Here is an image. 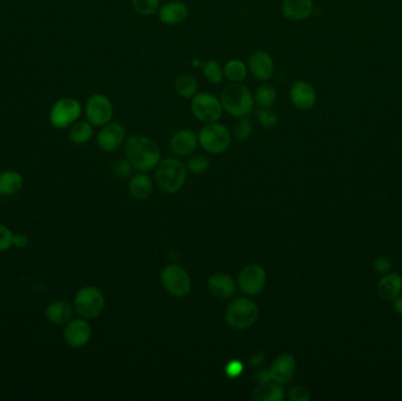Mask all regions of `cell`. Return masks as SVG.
<instances>
[{"instance_id":"obj_2","label":"cell","mask_w":402,"mask_h":401,"mask_svg":"<svg viewBox=\"0 0 402 401\" xmlns=\"http://www.w3.org/2000/svg\"><path fill=\"white\" fill-rule=\"evenodd\" d=\"M220 102L223 104V111L232 117L246 118L253 112L255 102L252 91L242 82H230L225 86Z\"/></svg>"},{"instance_id":"obj_36","label":"cell","mask_w":402,"mask_h":401,"mask_svg":"<svg viewBox=\"0 0 402 401\" xmlns=\"http://www.w3.org/2000/svg\"><path fill=\"white\" fill-rule=\"evenodd\" d=\"M392 267H393V264H392L391 259L385 257V256H379V257L375 258L374 261H373V269L380 276L392 272Z\"/></svg>"},{"instance_id":"obj_40","label":"cell","mask_w":402,"mask_h":401,"mask_svg":"<svg viewBox=\"0 0 402 401\" xmlns=\"http://www.w3.org/2000/svg\"><path fill=\"white\" fill-rule=\"evenodd\" d=\"M255 378L258 379V384H266V382H270L272 380L270 371L267 370L260 371Z\"/></svg>"},{"instance_id":"obj_37","label":"cell","mask_w":402,"mask_h":401,"mask_svg":"<svg viewBox=\"0 0 402 401\" xmlns=\"http://www.w3.org/2000/svg\"><path fill=\"white\" fill-rule=\"evenodd\" d=\"M289 399L293 401H309L311 399V392L304 387L297 386L289 391Z\"/></svg>"},{"instance_id":"obj_20","label":"cell","mask_w":402,"mask_h":401,"mask_svg":"<svg viewBox=\"0 0 402 401\" xmlns=\"http://www.w3.org/2000/svg\"><path fill=\"white\" fill-rule=\"evenodd\" d=\"M376 292L381 299L393 301L399 294L402 293L401 276L395 272L383 274L376 285Z\"/></svg>"},{"instance_id":"obj_4","label":"cell","mask_w":402,"mask_h":401,"mask_svg":"<svg viewBox=\"0 0 402 401\" xmlns=\"http://www.w3.org/2000/svg\"><path fill=\"white\" fill-rule=\"evenodd\" d=\"M259 317V308L253 300L240 296L230 301L226 310V323L233 330H246Z\"/></svg>"},{"instance_id":"obj_26","label":"cell","mask_w":402,"mask_h":401,"mask_svg":"<svg viewBox=\"0 0 402 401\" xmlns=\"http://www.w3.org/2000/svg\"><path fill=\"white\" fill-rule=\"evenodd\" d=\"M174 89L178 96L184 99H192L198 93V80L190 73L180 74L174 82Z\"/></svg>"},{"instance_id":"obj_39","label":"cell","mask_w":402,"mask_h":401,"mask_svg":"<svg viewBox=\"0 0 402 401\" xmlns=\"http://www.w3.org/2000/svg\"><path fill=\"white\" fill-rule=\"evenodd\" d=\"M28 244H30V239H28L26 234H15V238H13V246H15V247L20 249H25V247H28Z\"/></svg>"},{"instance_id":"obj_1","label":"cell","mask_w":402,"mask_h":401,"mask_svg":"<svg viewBox=\"0 0 402 401\" xmlns=\"http://www.w3.org/2000/svg\"><path fill=\"white\" fill-rule=\"evenodd\" d=\"M125 154L133 168L147 172L161 159V148L156 141L143 134H133L125 143Z\"/></svg>"},{"instance_id":"obj_38","label":"cell","mask_w":402,"mask_h":401,"mask_svg":"<svg viewBox=\"0 0 402 401\" xmlns=\"http://www.w3.org/2000/svg\"><path fill=\"white\" fill-rule=\"evenodd\" d=\"M242 371H244V366L241 362L239 360H232L227 364L226 374L230 378H237L242 373Z\"/></svg>"},{"instance_id":"obj_30","label":"cell","mask_w":402,"mask_h":401,"mask_svg":"<svg viewBox=\"0 0 402 401\" xmlns=\"http://www.w3.org/2000/svg\"><path fill=\"white\" fill-rule=\"evenodd\" d=\"M201 70H203L205 78L213 85H218L225 78L223 67L220 65V62H217L214 59L203 62Z\"/></svg>"},{"instance_id":"obj_18","label":"cell","mask_w":402,"mask_h":401,"mask_svg":"<svg viewBox=\"0 0 402 401\" xmlns=\"http://www.w3.org/2000/svg\"><path fill=\"white\" fill-rule=\"evenodd\" d=\"M313 0H282V13L286 19L302 21L312 15Z\"/></svg>"},{"instance_id":"obj_6","label":"cell","mask_w":402,"mask_h":401,"mask_svg":"<svg viewBox=\"0 0 402 401\" xmlns=\"http://www.w3.org/2000/svg\"><path fill=\"white\" fill-rule=\"evenodd\" d=\"M199 144L206 152L211 154H221L226 152L232 143V133L226 125L219 121L205 124L198 134Z\"/></svg>"},{"instance_id":"obj_32","label":"cell","mask_w":402,"mask_h":401,"mask_svg":"<svg viewBox=\"0 0 402 401\" xmlns=\"http://www.w3.org/2000/svg\"><path fill=\"white\" fill-rule=\"evenodd\" d=\"M253 123L246 118H240L233 127V136L238 141H246L253 136Z\"/></svg>"},{"instance_id":"obj_15","label":"cell","mask_w":402,"mask_h":401,"mask_svg":"<svg viewBox=\"0 0 402 401\" xmlns=\"http://www.w3.org/2000/svg\"><path fill=\"white\" fill-rule=\"evenodd\" d=\"M156 16L161 20V23L166 26H176L188 19L190 16V8L184 1L173 0L161 5Z\"/></svg>"},{"instance_id":"obj_7","label":"cell","mask_w":402,"mask_h":401,"mask_svg":"<svg viewBox=\"0 0 402 401\" xmlns=\"http://www.w3.org/2000/svg\"><path fill=\"white\" fill-rule=\"evenodd\" d=\"M73 308L75 313L84 319H94L104 311L105 298L99 288L85 286L75 294Z\"/></svg>"},{"instance_id":"obj_21","label":"cell","mask_w":402,"mask_h":401,"mask_svg":"<svg viewBox=\"0 0 402 401\" xmlns=\"http://www.w3.org/2000/svg\"><path fill=\"white\" fill-rule=\"evenodd\" d=\"M75 308L65 300H55L48 304L45 311V317L50 323L55 325H66L73 317Z\"/></svg>"},{"instance_id":"obj_29","label":"cell","mask_w":402,"mask_h":401,"mask_svg":"<svg viewBox=\"0 0 402 401\" xmlns=\"http://www.w3.org/2000/svg\"><path fill=\"white\" fill-rule=\"evenodd\" d=\"M248 67L239 59H230L223 66V75L230 82H242L246 79Z\"/></svg>"},{"instance_id":"obj_8","label":"cell","mask_w":402,"mask_h":401,"mask_svg":"<svg viewBox=\"0 0 402 401\" xmlns=\"http://www.w3.org/2000/svg\"><path fill=\"white\" fill-rule=\"evenodd\" d=\"M192 114L203 124H211L223 117V104L220 98L210 92H199L191 99Z\"/></svg>"},{"instance_id":"obj_42","label":"cell","mask_w":402,"mask_h":401,"mask_svg":"<svg viewBox=\"0 0 402 401\" xmlns=\"http://www.w3.org/2000/svg\"><path fill=\"white\" fill-rule=\"evenodd\" d=\"M191 66L193 67V69H200V67L203 66V62H201V59L198 58V57L192 59Z\"/></svg>"},{"instance_id":"obj_24","label":"cell","mask_w":402,"mask_h":401,"mask_svg":"<svg viewBox=\"0 0 402 401\" xmlns=\"http://www.w3.org/2000/svg\"><path fill=\"white\" fill-rule=\"evenodd\" d=\"M93 127L87 121H75L68 130V138L73 144H87L93 138Z\"/></svg>"},{"instance_id":"obj_16","label":"cell","mask_w":402,"mask_h":401,"mask_svg":"<svg viewBox=\"0 0 402 401\" xmlns=\"http://www.w3.org/2000/svg\"><path fill=\"white\" fill-rule=\"evenodd\" d=\"M289 98L292 104L299 109H309L316 105V90L311 84L302 80L294 82L293 85L291 86Z\"/></svg>"},{"instance_id":"obj_14","label":"cell","mask_w":402,"mask_h":401,"mask_svg":"<svg viewBox=\"0 0 402 401\" xmlns=\"http://www.w3.org/2000/svg\"><path fill=\"white\" fill-rule=\"evenodd\" d=\"M247 67L254 79H257L259 82L270 80L273 77L274 71H275V64H274L272 55L264 50L254 51L250 55Z\"/></svg>"},{"instance_id":"obj_41","label":"cell","mask_w":402,"mask_h":401,"mask_svg":"<svg viewBox=\"0 0 402 401\" xmlns=\"http://www.w3.org/2000/svg\"><path fill=\"white\" fill-rule=\"evenodd\" d=\"M392 308H393V311L398 314H401L402 316V293L399 294L396 298H395L393 301H392Z\"/></svg>"},{"instance_id":"obj_22","label":"cell","mask_w":402,"mask_h":401,"mask_svg":"<svg viewBox=\"0 0 402 401\" xmlns=\"http://www.w3.org/2000/svg\"><path fill=\"white\" fill-rule=\"evenodd\" d=\"M208 288L219 299H228L235 293V283L225 273H215L208 280Z\"/></svg>"},{"instance_id":"obj_10","label":"cell","mask_w":402,"mask_h":401,"mask_svg":"<svg viewBox=\"0 0 402 401\" xmlns=\"http://www.w3.org/2000/svg\"><path fill=\"white\" fill-rule=\"evenodd\" d=\"M165 289L176 298L188 296L191 291V280L188 273L178 265H170L161 273Z\"/></svg>"},{"instance_id":"obj_35","label":"cell","mask_w":402,"mask_h":401,"mask_svg":"<svg viewBox=\"0 0 402 401\" xmlns=\"http://www.w3.org/2000/svg\"><path fill=\"white\" fill-rule=\"evenodd\" d=\"M15 233L8 226L0 224V252H5L13 247Z\"/></svg>"},{"instance_id":"obj_23","label":"cell","mask_w":402,"mask_h":401,"mask_svg":"<svg viewBox=\"0 0 402 401\" xmlns=\"http://www.w3.org/2000/svg\"><path fill=\"white\" fill-rule=\"evenodd\" d=\"M24 178L19 172L8 170L0 173V195H15L23 188Z\"/></svg>"},{"instance_id":"obj_17","label":"cell","mask_w":402,"mask_h":401,"mask_svg":"<svg viewBox=\"0 0 402 401\" xmlns=\"http://www.w3.org/2000/svg\"><path fill=\"white\" fill-rule=\"evenodd\" d=\"M297 370V362L293 355H282L275 359L271 367L270 373L273 382L277 384H286L293 378Z\"/></svg>"},{"instance_id":"obj_11","label":"cell","mask_w":402,"mask_h":401,"mask_svg":"<svg viewBox=\"0 0 402 401\" xmlns=\"http://www.w3.org/2000/svg\"><path fill=\"white\" fill-rule=\"evenodd\" d=\"M125 138V126L118 121H109L99 131L97 144L105 152H114L124 144Z\"/></svg>"},{"instance_id":"obj_28","label":"cell","mask_w":402,"mask_h":401,"mask_svg":"<svg viewBox=\"0 0 402 401\" xmlns=\"http://www.w3.org/2000/svg\"><path fill=\"white\" fill-rule=\"evenodd\" d=\"M253 398L259 401H282L284 399V391L280 386L271 382L258 384L254 389Z\"/></svg>"},{"instance_id":"obj_33","label":"cell","mask_w":402,"mask_h":401,"mask_svg":"<svg viewBox=\"0 0 402 401\" xmlns=\"http://www.w3.org/2000/svg\"><path fill=\"white\" fill-rule=\"evenodd\" d=\"M259 124L265 129H273L279 123L277 114L272 107L271 109H260L258 114Z\"/></svg>"},{"instance_id":"obj_12","label":"cell","mask_w":402,"mask_h":401,"mask_svg":"<svg viewBox=\"0 0 402 401\" xmlns=\"http://www.w3.org/2000/svg\"><path fill=\"white\" fill-rule=\"evenodd\" d=\"M239 287L248 296L262 292L266 285V273L262 266L248 265L242 269L238 278Z\"/></svg>"},{"instance_id":"obj_27","label":"cell","mask_w":402,"mask_h":401,"mask_svg":"<svg viewBox=\"0 0 402 401\" xmlns=\"http://www.w3.org/2000/svg\"><path fill=\"white\" fill-rule=\"evenodd\" d=\"M152 180L149 175H138L133 178L129 184V192L133 198L137 200H145L152 195Z\"/></svg>"},{"instance_id":"obj_3","label":"cell","mask_w":402,"mask_h":401,"mask_svg":"<svg viewBox=\"0 0 402 401\" xmlns=\"http://www.w3.org/2000/svg\"><path fill=\"white\" fill-rule=\"evenodd\" d=\"M188 178V168L180 160L167 158L156 165V180L161 191L172 195L184 186Z\"/></svg>"},{"instance_id":"obj_25","label":"cell","mask_w":402,"mask_h":401,"mask_svg":"<svg viewBox=\"0 0 402 401\" xmlns=\"http://www.w3.org/2000/svg\"><path fill=\"white\" fill-rule=\"evenodd\" d=\"M253 96L255 105H258L260 109H271L277 103V87L273 84L265 82V84L259 86Z\"/></svg>"},{"instance_id":"obj_9","label":"cell","mask_w":402,"mask_h":401,"mask_svg":"<svg viewBox=\"0 0 402 401\" xmlns=\"http://www.w3.org/2000/svg\"><path fill=\"white\" fill-rule=\"evenodd\" d=\"M84 112L90 124L93 125L94 127H102L112 121L113 104L106 94L93 93L87 99Z\"/></svg>"},{"instance_id":"obj_31","label":"cell","mask_w":402,"mask_h":401,"mask_svg":"<svg viewBox=\"0 0 402 401\" xmlns=\"http://www.w3.org/2000/svg\"><path fill=\"white\" fill-rule=\"evenodd\" d=\"M161 0H131V5L138 15L153 17L158 15L161 6Z\"/></svg>"},{"instance_id":"obj_13","label":"cell","mask_w":402,"mask_h":401,"mask_svg":"<svg viewBox=\"0 0 402 401\" xmlns=\"http://www.w3.org/2000/svg\"><path fill=\"white\" fill-rule=\"evenodd\" d=\"M64 340L72 348H82L91 339L92 330L86 319H71L65 325Z\"/></svg>"},{"instance_id":"obj_5","label":"cell","mask_w":402,"mask_h":401,"mask_svg":"<svg viewBox=\"0 0 402 401\" xmlns=\"http://www.w3.org/2000/svg\"><path fill=\"white\" fill-rule=\"evenodd\" d=\"M84 112L82 103L72 97L58 99L52 105L48 114L50 124L57 130L70 129L75 121H78Z\"/></svg>"},{"instance_id":"obj_19","label":"cell","mask_w":402,"mask_h":401,"mask_svg":"<svg viewBox=\"0 0 402 401\" xmlns=\"http://www.w3.org/2000/svg\"><path fill=\"white\" fill-rule=\"evenodd\" d=\"M198 143L199 139L196 133L191 130H181L171 138V150L176 156H190L192 152H194Z\"/></svg>"},{"instance_id":"obj_43","label":"cell","mask_w":402,"mask_h":401,"mask_svg":"<svg viewBox=\"0 0 402 401\" xmlns=\"http://www.w3.org/2000/svg\"><path fill=\"white\" fill-rule=\"evenodd\" d=\"M262 359H264V355H255L253 359H252V365H257L259 362H262Z\"/></svg>"},{"instance_id":"obj_34","label":"cell","mask_w":402,"mask_h":401,"mask_svg":"<svg viewBox=\"0 0 402 401\" xmlns=\"http://www.w3.org/2000/svg\"><path fill=\"white\" fill-rule=\"evenodd\" d=\"M188 165L190 171L196 173V175H201V173H205L210 168V159L206 156L198 154V156L190 158Z\"/></svg>"}]
</instances>
